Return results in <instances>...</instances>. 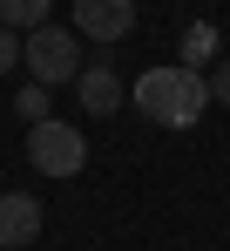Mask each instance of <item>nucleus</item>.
I'll return each instance as SVG.
<instances>
[{"label": "nucleus", "mask_w": 230, "mask_h": 251, "mask_svg": "<svg viewBox=\"0 0 230 251\" xmlns=\"http://www.w3.org/2000/svg\"><path fill=\"white\" fill-rule=\"evenodd\" d=\"M203 88H210V102H224V109H230V61H217V68L203 75Z\"/></svg>", "instance_id": "9d476101"}, {"label": "nucleus", "mask_w": 230, "mask_h": 251, "mask_svg": "<svg viewBox=\"0 0 230 251\" xmlns=\"http://www.w3.org/2000/svg\"><path fill=\"white\" fill-rule=\"evenodd\" d=\"M14 109L27 116V129H34V123H47V88H41V82H27L21 95H14Z\"/></svg>", "instance_id": "1a4fd4ad"}, {"label": "nucleus", "mask_w": 230, "mask_h": 251, "mask_svg": "<svg viewBox=\"0 0 230 251\" xmlns=\"http://www.w3.org/2000/svg\"><path fill=\"white\" fill-rule=\"evenodd\" d=\"M75 27L81 41H122V34H136V0H75Z\"/></svg>", "instance_id": "20e7f679"}, {"label": "nucleus", "mask_w": 230, "mask_h": 251, "mask_svg": "<svg viewBox=\"0 0 230 251\" xmlns=\"http://www.w3.org/2000/svg\"><path fill=\"white\" fill-rule=\"evenodd\" d=\"M75 95H81L88 116H115V109L129 102V82L115 75V61H88V68L75 75Z\"/></svg>", "instance_id": "423d86ee"}, {"label": "nucleus", "mask_w": 230, "mask_h": 251, "mask_svg": "<svg viewBox=\"0 0 230 251\" xmlns=\"http://www.w3.org/2000/svg\"><path fill=\"white\" fill-rule=\"evenodd\" d=\"M34 238H41V197L0 190V251H27Z\"/></svg>", "instance_id": "39448f33"}, {"label": "nucleus", "mask_w": 230, "mask_h": 251, "mask_svg": "<svg viewBox=\"0 0 230 251\" xmlns=\"http://www.w3.org/2000/svg\"><path fill=\"white\" fill-rule=\"evenodd\" d=\"M47 7L54 0H0V27L7 34H34V27H47Z\"/></svg>", "instance_id": "0eeeda50"}, {"label": "nucleus", "mask_w": 230, "mask_h": 251, "mask_svg": "<svg viewBox=\"0 0 230 251\" xmlns=\"http://www.w3.org/2000/svg\"><path fill=\"white\" fill-rule=\"evenodd\" d=\"M21 68L34 75L41 88H61V82H75L81 68V34L75 27H61V21H47V27H34V34H21Z\"/></svg>", "instance_id": "f03ea898"}, {"label": "nucleus", "mask_w": 230, "mask_h": 251, "mask_svg": "<svg viewBox=\"0 0 230 251\" xmlns=\"http://www.w3.org/2000/svg\"><path fill=\"white\" fill-rule=\"evenodd\" d=\"M203 61L217 68V27H203V21H196V27H183V68L203 75Z\"/></svg>", "instance_id": "6e6552de"}, {"label": "nucleus", "mask_w": 230, "mask_h": 251, "mask_svg": "<svg viewBox=\"0 0 230 251\" xmlns=\"http://www.w3.org/2000/svg\"><path fill=\"white\" fill-rule=\"evenodd\" d=\"M27 163H34L41 176H54V183H68V176L88 170V136H81L75 123H61V116H47V123L27 129Z\"/></svg>", "instance_id": "7ed1b4c3"}, {"label": "nucleus", "mask_w": 230, "mask_h": 251, "mask_svg": "<svg viewBox=\"0 0 230 251\" xmlns=\"http://www.w3.org/2000/svg\"><path fill=\"white\" fill-rule=\"evenodd\" d=\"M7 68H21V34L0 27V75H7Z\"/></svg>", "instance_id": "9b49d317"}, {"label": "nucleus", "mask_w": 230, "mask_h": 251, "mask_svg": "<svg viewBox=\"0 0 230 251\" xmlns=\"http://www.w3.org/2000/svg\"><path fill=\"white\" fill-rule=\"evenodd\" d=\"M129 102H136L149 123H162V129H190L196 116L210 109V88H203V75L183 68V61H156L149 75L129 88Z\"/></svg>", "instance_id": "f257e3e1"}]
</instances>
